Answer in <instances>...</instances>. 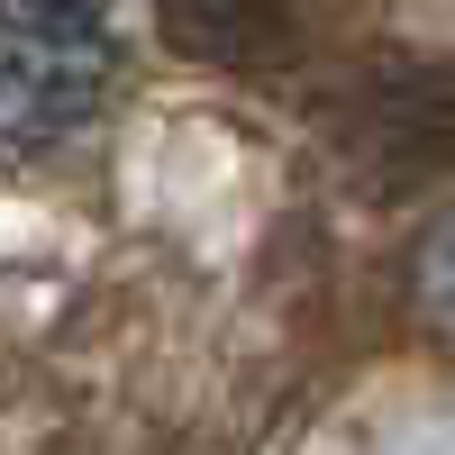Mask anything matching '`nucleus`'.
<instances>
[{"label": "nucleus", "mask_w": 455, "mask_h": 455, "mask_svg": "<svg viewBox=\"0 0 455 455\" xmlns=\"http://www.w3.org/2000/svg\"><path fill=\"white\" fill-rule=\"evenodd\" d=\"M328 137L392 182L455 173V64H392L347 83V100H328Z\"/></svg>", "instance_id": "2"}, {"label": "nucleus", "mask_w": 455, "mask_h": 455, "mask_svg": "<svg viewBox=\"0 0 455 455\" xmlns=\"http://www.w3.org/2000/svg\"><path fill=\"white\" fill-rule=\"evenodd\" d=\"M164 36L210 55V64H255V55L283 46V19H264V10H164Z\"/></svg>", "instance_id": "3"}, {"label": "nucleus", "mask_w": 455, "mask_h": 455, "mask_svg": "<svg viewBox=\"0 0 455 455\" xmlns=\"http://www.w3.org/2000/svg\"><path fill=\"white\" fill-rule=\"evenodd\" d=\"M109 92V28L92 10L0 0V146H55Z\"/></svg>", "instance_id": "1"}]
</instances>
